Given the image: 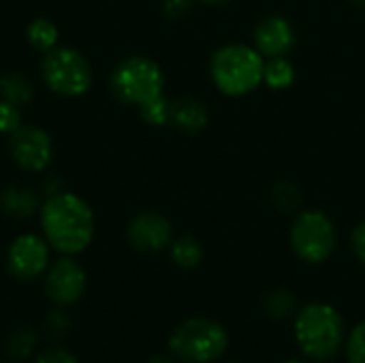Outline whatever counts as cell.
I'll use <instances>...</instances> for the list:
<instances>
[{
  "instance_id": "16",
  "label": "cell",
  "mask_w": 365,
  "mask_h": 363,
  "mask_svg": "<svg viewBox=\"0 0 365 363\" xmlns=\"http://www.w3.org/2000/svg\"><path fill=\"white\" fill-rule=\"evenodd\" d=\"M169 255H171V261L182 270H195L203 261V248L190 235H182V237L173 240L169 244Z\"/></svg>"
},
{
  "instance_id": "7",
  "label": "cell",
  "mask_w": 365,
  "mask_h": 363,
  "mask_svg": "<svg viewBox=\"0 0 365 363\" xmlns=\"http://www.w3.org/2000/svg\"><path fill=\"white\" fill-rule=\"evenodd\" d=\"M45 86L60 96H81L92 86V66L88 58L73 47H53L41 60Z\"/></svg>"
},
{
  "instance_id": "8",
  "label": "cell",
  "mask_w": 365,
  "mask_h": 363,
  "mask_svg": "<svg viewBox=\"0 0 365 363\" xmlns=\"http://www.w3.org/2000/svg\"><path fill=\"white\" fill-rule=\"evenodd\" d=\"M86 285H88L86 270L73 257L66 255H62L45 272V295L53 306L64 310L75 306L83 297Z\"/></svg>"
},
{
  "instance_id": "4",
  "label": "cell",
  "mask_w": 365,
  "mask_h": 363,
  "mask_svg": "<svg viewBox=\"0 0 365 363\" xmlns=\"http://www.w3.org/2000/svg\"><path fill=\"white\" fill-rule=\"evenodd\" d=\"M229 349L227 329L212 319H188L169 336V351L186 363H210L220 359Z\"/></svg>"
},
{
  "instance_id": "10",
  "label": "cell",
  "mask_w": 365,
  "mask_h": 363,
  "mask_svg": "<svg viewBox=\"0 0 365 363\" xmlns=\"http://www.w3.org/2000/svg\"><path fill=\"white\" fill-rule=\"evenodd\" d=\"M9 152L13 163L28 173L47 169L53 156L51 137L38 126H19L9 135Z\"/></svg>"
},
{
  "instance_id": "25",
  "label": "cell",
  "mask_w": 365,
  "mask_h": 363,
  "mask_svg": "<svg viewBox=\"0 0 365 363\" xmlns=\"http://www.w3.org/2000/svg\"><path fill=\"white\" fill-rule=\"evenodd\" d=\"M68 329H71V321L64 315V308L56 306V310L47 315V332L51 334V338H62Z\"/></svg>"
},
{
  "instance_id": "27",
  "label": "cell",
  "mask_w": 365,
  "mask_h": 363,
  "mask_svg": "<svg viewBox=\"0 0 365 363\" xmlns=\"http://www.w3.org/2000/svg\"><path fill=\"white\" fill-rule=\"evenodd\" d=\"M195 0H163V13L171 19H180L190 11Z\"/></svg>"
},
{
  "instance_id": "21",
  "label": "cell",
  "mask_w": 365,
  "mask_h": 363,
  "mask_svg": "<svg viewBox=\"0 0 365 363\" xmlns=\"http://www.w3.org/2000/svg\"><path fill=\"white\" fill-rule=\"evenodd\" d=\"M139 113H141L143 122H148L150 126H165L171 120V101H167L163 94V96L141 105Z\"/></svg>"
},
{
  "instance_id": "12",
  "label": "cell",
  "mask_w": 365,
  "mask_h": 363,
  "mask_svg": "<svg viewBox=\"0 0 365 363\" xmlns=\"http://www.w3.org/2000/svg\"><path fill=\"white\" fill-rule=\"evenodd\" d=\"M295 26L282 15H269L261 19L255 28V47L265 60L287 56L295 47Z\"/></svg>"
},
{
  "instance_id": "31",
  "label": "cell",
  "mask_w": 365,
  "mask_h": 363,
  "mask_svg": "<svg viewBox=\"0 0 365 363\" xmlns=\"http://www.w3.org/2000/svg\"><path fill=\"white\" fill-rule=\"evenodd\" d=\"M355 6H361V9H365V0H351Z\"/></svg>"
},
{
  "instance_id": "24",
  "label": "cell",
  "mask_w": 365,
  "mask_h": 363,
  "mask_svg": "<svg viewBox=\"0 0 365 363\" xmlns=\"http://www.w3.org/2000/svg\"><path fill=\"white\" fill-rule=\"evenodd\" d=\"M21 126V113L19 107L9 103V101H0V133L2 135H11Z\"/></svg>"
},
{
  "instance_id": "14",
  "label": "cell",
  "mask_w": 365,
  "mask_h": 363,
  "mask_svg": "<svg viewBox=\"0 0 365 363\" xmlns=\"http://www.w3.org/2000/svg\"><path fill=\"white\" fill-rule=\"evenodd\" d=\"M0 210L13 218H30L41 210V205L30 188L9 186L0 193Z\"/></svg>"
},
{
  "instance_id": "15",
  "label": "cell",
  "mask_w": 365,
  "mask_h": 363,
  "mask_svg": "<svg viewBox=\"0 0 365 363\" xmlns=\"http://www.w3.org/2000/svg\"><path fill=\"white\" fill-rule=\"evenodd\" d=\"M295 79H297V68L287 56L265 60L263 83L269 90H289L295 83Z\"/></svg>"
},
{
  "instance_id": "13",
  "label": "cell",
  "mask_w": 365,
  "mask_h": 363,
  "mask_svg": "<svg viewBox=\"0 0 365 363\" xmlns=\"http://www.w3.org/2000/svg\"><path fill=\"white\" fill-rule=\"evenodd\" d=\"M169 124H173L182 133L197 135L210 124V111L201 101L178 98V101L171 103V120H169Z\"/></svg>"
},
{
  "instance_id": "11",
  "label": "cell",
  "mask_w": 365,
  "mask_h": 363,
  "mask_svg": "<svg viewBox=\"0 0 365 363\" xmlns=\"http://www.w3.org/2000/svg\"><path fill=\"white\" fill-rule=\"evenodd\" d=\"M126 240L137 252H160L173 242V227L169 218L156 212L137 214L126 227Z\"/></svg>"
},
{
  "instance_id": "26",
  "label": "cell",
  "mask_w": 365,
  "mask_h": 363,
  "mask_svg": "<svg viewBox=\"0 0 365 363\" xmlns=\"http://www.w3.org/2000/svg\"><path fill=\"white\" fill-rule=\"evenodd\" d=\"M34 363H79L77 357L66 351L64 347H51V349H45L43 353H38L34 357Z\"/></svg>"
},
{
  "instance_id": "17",
  "label": "cell",
  "mask_w": 365,
  "mask_h": 363,
  "mask_svg": "<svg viewBox=\"0 0 365 363\" xmlns=\"http://www.w3.org/2000/svg\"><path fill=\"white\" fill-rule=\"evenodd\" d=\"M0 94L4 101L13 103L17 107H24L32 101L34 90H32V83L28 81L26 75L11 71V73H4L0 77Z\"/></svg>"
},
{
  "instance_id": "9",
  "label": "cell",
  "mask_w": 365,
  "mask_h": 363,
  "mask_svg": "<svg viewBox=\"0 0 365 363\" xmlns=\"http://www.w3.org/2000/svg\"><path fill=\"white\" fill-rule=\"evenodd\" d=\"M49 250L45 237L24 233L15 237L6 252V270L17 280H36L49 270Z\"/></svg>"
},
{
  "instance_id": "28",
  "label": "cell",
  "mask_w": 365,
  "mask_h": 363,
  "mask_svg": "<svg viewBox=\"0 0 365 363\" xmlns=\"http://www.w3.org/2000/svg\"><path fill=\"white\" fill-rule=\"evenodd\" d=\"M351 248H353L355 257L365 265V220L353 229V233H351Z\"/></svg>"
},
{
  "instance_id": "6",
  "label": "cell",
  "mask_w": 365,
  "mask_h": 363,
  "mask_svg": "<svg viewBox=\"0 0 365 363\" xmlns=\"http://www.w3.org/2000/svg\"><path fill=\"white\" fill-rule=\"evenodd\" d=\"M293 252L304 263H325L338 248V231L334 220L321 210H302L289 233Z\"/></svg>"
},
{
  "instance_id": "18",
  "label": "cell",
  "mask_w": 365,
  "mask_h": 363,
  "mask_svg": "<svg viewBox=\"0 0 365 363\" xmlns=\"http://www.w3.org/2000/svg\"><path fill=\"white\" fill-rule=\"evenodd\" d=\"M26 36H28V43L38 49V51H49L53 47H58V26L47 19V17H36L28 24V30H26Z\"/></svg>"
},
{
  "instance_id": "19",
  "label": "cell",
  "mask_w": 365,
  "mask_h": 363,
  "mask_svg": "<svg viewBox=\"0 0 365 363\" xmlns=\"http://www.w3.org/2000/svg\"><path fill=\"white\" fill-rule=\"evenodd\" d=\"M36 340H38V336H36V332L32 327H19V329H15L9 336V340H6V353H9V357H13V359H26V357H30V353L36 349Z\"/></svg>"
},
{
  "instance_id": "5",
  "label": "cell",
  "mask_w": 365,
  "mask_h": 363,
  "mask_svg": "<svg viewBox=\"0 0 365 363\" xmlns=\"http://www.w3.org/2000/svg\"><path fill=\"white\" fill-rule=\"evenodd\" d=\"M109 88L118 101L141 107L163 96L165 73L160 64L148 56H128L113 68Z\"/></svg>"
},
{
  "instance_id": "29",
  "label": "cell",
  "mask_w": 365,
  "mask_h": 363,
  "mask_svg": "<svg viewBox=\"0 0 365 363\" xmlns=\"http://www.w3.org/2000/svg\"><path fill=\"white\" fill-rule=\"evenodd\" d=\"M201 2H205V4H227V2H231V0H201Z\"/></svg>"
},
{
  "instance_id": "23",
  "label": "cell",
  "mask_w": 365,
  "mask_h": 363,
  "mask_svg": "<svg viewBox=\"0 0 365 363\" xmlns=\"http://www.w3.org/2000/svg\"><path fill=\"white\" fill-rule=\"evenodd\" d=\"M346 357L351 363H365V321L353 327L346 340Z\"/></svg>"
},
{
  "instance_id": "3",
  "label": "cell",
  "mask_w": 365,
  "mask_h": 363,
  "mask_svg": "<svg viewBox=\"0 0 365 363\" xmlns=\"http://www.w3.org/2000/svg\"><path fill=\"white\" fill-rule=\"evenodd\" d=\"M265 58L255 45L229 43L214 51L210 60V77L218 92L231 98H242L261 88Z\"/></svg>"
},
{
  "instance_id": "30",
  "label": "cell",
  "mask_w": 365,
  "mask_h": 363,
  "mask_svg": "<svg viewBox=\"0 0 365 363\" xmlns=\"http://www.w3.org/2000/svg\"><path fill=\"white\" fill-rule=\"evenodd\" d=\"M148 363H173L171 359H167V357H154V359H150Z\"/></svg>"
},
{
  "instance_id": "22",
  "label": "cell",
  "mask_w": 365,
  "mask_h": 363,
  "mask_svg": "<svg viewBox=\"0 0 365 363\" xmlns=\"http://www.w3.org/2000/svg\"><path fill=\"white\" fill-rule=\"evenodd\" d=\"M272 197H274L276 208L282 210V212H293V210H297V208L302 205V193H299V188H297L295 184H291V182H280V184L274 188Z\"/></svg>"
},
{
  "instance_id": "32",
  "label": "cell",
  "mask_w": 365,
  "mask_h": 363,
  "mask_svg": "<svg viewBox=\"0 0 365 363\" xmlns=\"http://www.w3.org/2000/svg\"><path fill=\"white\" fill-rule=\"evenodd\" d=\"M282 363H306V362H299V359H287V362Z\"/></svg>"
},
{
  "instance_id": "1",
  "label": "cell",
  "mask_w": 365,
  "mask_h": 363,
  "mask_svg": "<svg viewBox=\"0 0 365 363\" xmlns=\"http://www.w3.org/2000/svg\"><path fill=\"white\" fill-rule=\"evenodd\" d=\"M43 237L51 250L75 257L94 240L92 208L75 193H53L38 210Z\"/></svg>"
},
{
  "instance_id": "20",
  "label": "cell",
  "mask_w": 365,
  "mask_h": 363,
  "mask_svg": "<svg viewBox=\"0 0 365 363\" xmlns=\"http://www.w3.org/2000/svg\"><path fill=\"white\" fill-rule=\"evenodd\" d=\"M295 310H297V300H295L293 293H289V291H284V289L274 291V293L267 295V300H265V312H267L272 319H276V321L287 319V317H293Z\"/></svg>"
},
{
  "instance_id": "2",
  "label": "cell",
  "mask_w": 365,
  "mask_h": 363,
  "mask_svg": "<svg viewBox=\"0 0 365 363\" xmlns=\"http://www.w3.org/2000/svg\"><path fill=\"white\" fill-rule=\"evenodd\" d=\"M293 329L299 351L314 362L334 359L346 340V325L342 315L323 302H312L299 308Z\"/></svg>"
}]
</instances>
